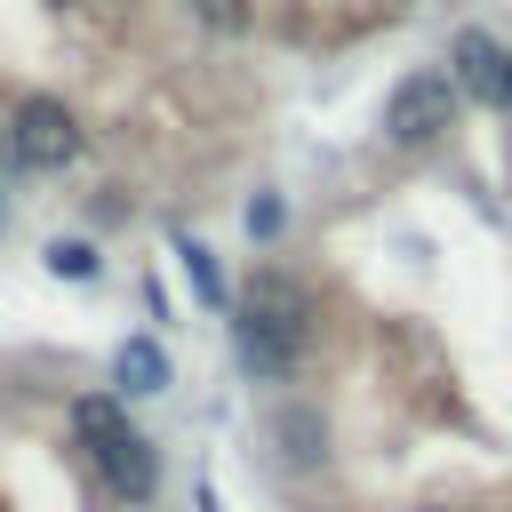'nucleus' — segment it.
<instances>
[{"mask_svg":"<svg viewBox=\"0 0 512 512\" xmlns=\"http://www.w3.org/2000/svg\"><path fill=\"white\" fill-rule=\"evenodd\" d=\"M240 352L264 368V376H288V360L312 344V296L288 280V272H256L240 288Z\"/></svg>","mask_w":512,"mask_h":512,"instance_id":"1","label":"nucleus"},{"mask_svg":"<svg viewBox=\"0 0 512 512\" xmlns=\"http://www.w3.org/2000/svg\"><path fill=\"white\" fill-rule=\"evenodd\" d=\"M184 272H192V288H200L208 304H224V280H216V264H208V248H192V240H184Z\"/></svg>","mask_w":512,"mask_h":512,"instance_id":"9","label":"nucleus"},{"mask_svg":"<svg viewBox=\"0 0 512 512\" xmlns=\"http://www.w3.org/2000/svg\"><path fill=\"white\" fill-rule=\"evenodd\" d=\"M16 152H24L32 168H72V160H80V120H72L56 96H32V104L16 112Z\"/></svg>","mask_w":512,"mask_h":512,"instance_id":"4","label":"nucleus"},{"mask_svg":"<svg viewBox=\"0 0 512 512\" xmlns=\"http://www.w3.org/2000/svg\"><path fill=\"white\" fill-rule=\"evenodd\" d=\"M72 416H80V432H88V456H96L104 488H112L120 504H144V496H152V448L128 432L120 400H80Z\"/></svg>","mask_w":512,"mask_h":512,"instance_id":"2","label":"nucleus"},{"mask_svg":"<svg viewBox=\"0 0 512 512\" xmlns=\"http://www.w3.org/2000/svg\"><path fill=\"white\" fill-rule=\"evenodd\" d=\"M112 384H120L128 400H144V392H160V384H168V352H160L152 336H128V344L112 352Z\"/></svg>","mask_w":512,"mask_h":512,"instance_id":"6","label":"nucleus"},{"mask_svg":"<svg viewBox=\"0 0 512 512\" xmlns=\"http://www.w3.org/2000/svg\"><path fill=\"white\" fill-rule=\"evenodd\" d=\"M48 264H56L64 280H88V272H96V248H88V240H56V248H48Z\"/></svg>","mask_w":512,"mask_h":512,"instance_id":"8","label":"nucleus"},{"mask_svg":"<svg viewBox=\"0 0 512 512\" xmlns=\"http://www.w3.org/2000/svg\"><path fill=\"white\" fill-rule=\"evenodd\" d=\"M192 8H200L208 24H240V0H192Z\"/></svg>","mask_w":512,"mask_h":512,"instance_id":"10","label":"nucleus"},{"mask_svg":"<svg viewBox=\"0 0 512 512\" xmlns=\"http://www.w3.org/2000/svg\"><path fill=\"white\" fill-rule=\"evenodd\" d=\"M448 120H456V80H448V72H408V80L392 88V104H384L392 144H432Z\"/></svg>","mask_w":512,"mask_h":512,"instance_id":"3","label":"nucleus"},{"mask_svg":"<svg viewBox=\"0 0 512 512\" xmlns=\"http://www.w3.org/2000/svg\"><path fill=\"white\" fill-rule=\"evenodd\" d=\"M448 64H456V80H464L480 104H504V112H512V48H504V40H488V32H456Z\"/></svg>","mask_w":512,"mask_h":512,"instance_id":"5","label":"nucleus"},{"mask_svg":"<svg viewBox=\"0 0 512 512\" xmlns=\"http://www.w3.org/2000/svg\"><path fill=\"white\" fill-rule=\"evenodd\" d=\"M280 448H288L296 464H320V456H328V424H320V408L288 400V408H280Z\"/></svg>","mask_w":512,"mask_h":512,"instance_id":"7","label":"nucleus"}]
</instances>
